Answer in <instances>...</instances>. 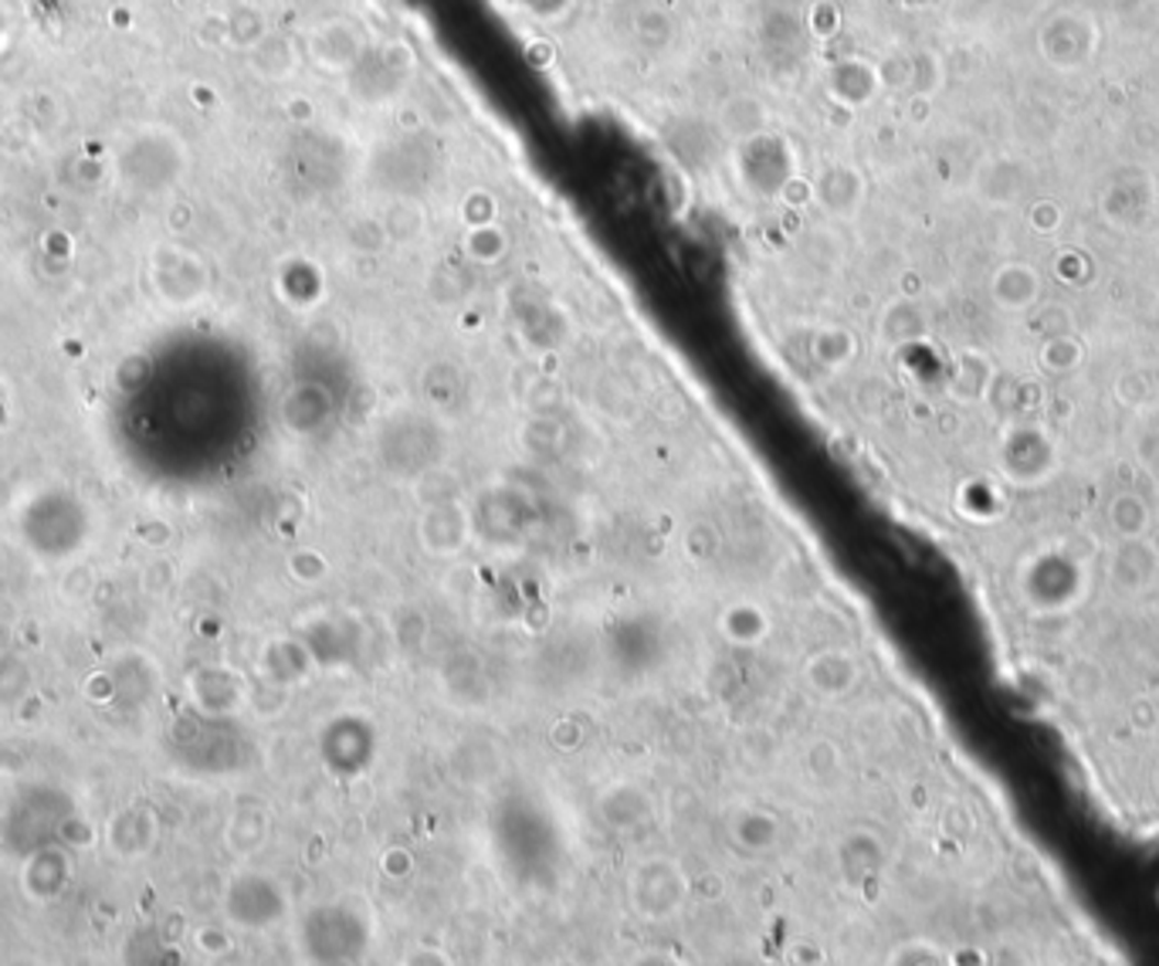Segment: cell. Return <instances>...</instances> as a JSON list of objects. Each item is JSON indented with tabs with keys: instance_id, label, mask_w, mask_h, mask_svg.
<instances>
[{
	"instance_id": "1",
	"label": "cell",
	"mask_w": 1159,
	"mask_h": 966,
	"mask_svg": "<svg viewBox=\"0 0 1159 966\" xmlns=\"http://www.w3.org/2000/svg\"><path fill=\"white\" fill-rule=\"evenodd\" d=\"M631 966H686V963L678 959V956H671V953L648 950V953H642V956H634V959H631Z\"/></svg>"
}]
</instances>
